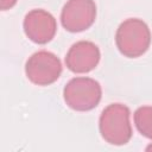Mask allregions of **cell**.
Returning <instances> with one entry per match:
<instances>
[{"label": "cell", "instance_id": "obj_1", "mask_svg": "<svg viewBox=\"0 0 152 152\" xmlns=\"http://www.w3.org/2000/svg\"><path fill=\"white\" fill-rule=\"evenodd\" d=\"M129 108L122 103H110L101 113L99 129L101 137L110 145L121 146L132 138V126L129 122Z\"/></svg>", "mask_w": 152, "mask_h": 152}, {"label": "cell", "instance_id": "obj_2", "mask_svg": "<svg viewBox=\"0 0 152 152\" xmlns=\"http://www.w3.org/2000/svg\"><path fill=\"white\" fill-rule=\"evenodd\" d=\"M115 43L124 56L137 58L144 55L150 48V27L139 18H128L119 25L115 33Z\"/></svg>", "mask_w": 152, "mask_h": 152}, {"label": "cell", "instance_id": "obj_3", "mask_svg": "<svg viewBox=\"0 0 152 152\" xmlns=\"http://www.w3.org/2000/svg\"><path fill=\"white\" fill-rule=\"evenodd\" d=\"M102 96V89L97 81L90 77H74L63 89V97L68 107L78 112L95 108Z\"/></svg>", "mask_w": 152, "mask_h": 152}, {"label": "cell", "instance_id": "obj_4", "mask_svg": "<svg viewBox=\"0 0 152 152\" xmlns=\"http://www.w3.org/2000/svg\"><path fill=\"white\" fill-rule=\"evenodd\" d=\"M25 74L32 83L37 86H49L61 76L62 63L55 53L40 50L27 58Z\"/></svg>", "mask_w": 152, "mask_h": 152}, {"label": "cell", "instance_id": "obj_5", "mask_svg": "<svg viewBox=\"0 0 152 152\" xmlns=\"http://www.w3.org/2000/svg\"><path fill=\"white\" fill-rule=\"evenodd\" d=\"M96 18L94 0H68L61 12V23L69 32H81L89 28Z\"/></svg>", "mask_w": 152, "mask_h": 152}, {"label": "cell", "instance_id": "obj_6", "mask_svg": "<svg viewBox=\"0 0 152 152\" xmlns=\"http://www.w3.org/2000/svg\"><path fill=\"white\" fill-rule=\"evenodd\" d=\"M24 32L30 40L37 44L49 43L56 34L57 23L55 17L42 8L31 10L24 18Z\"/></svg>", "mask_w": 152, "mask_h": 152}, {"label": "cell", "instance_id": "obj_7", "mask_svg": "<svg viewBox=\"0 0 152 152\" xmlns=\"http://www.w3.org/2000/svg\"><path fill=\"white\" fill-rule=\"evenodd\" d=\"M100 49L89 40H80L71 45L65 56L68 69L75 74L89 72L96 68L100 62Z\"/></svg>", "mask_w": 152, "mask_h": 152}, {"label": "cell", "instance_id": "obj_8", "mask_svg": "<svg viewBox=\"0 0 152 152\" xmlns=\"http://www.w3.org/2000/svg\"><path fill=\"white\" fill-rule=\"evenodd\" d=\"M134 124L141 135L152 139V106H141L134 112Z\"/></svg>", "mask_w": 152, "mask_h": 152}, {"label": "cell", "instance_id": "obj_9", "mask_svg": "<svg viewBox=\"0 0 152 152\" xmlns=\"http://www.w3.org/2000/svg\"><path fill=\"white\" fill-rule=\"evenodd\" d=\"M15 2H17V0H0V8L2 11L8 10V8L13 7L15 5Z\"/></svg>", "mask_w": 152, "mask_h": 152}, {"label": "cell", "instance_id": "obj_10", "mask_svg": "<svg viewBox=\"0 0 152 152\" xmlns=\"http://www.w3.org/2000/svg\"><path fill=\"white\" fill-rule=\"evenodd\" d=\"M146 151H152V144H150V145L146 147Z\"/></svg>", "mask_w": 152, "mask_h": 152}]
</instances>
